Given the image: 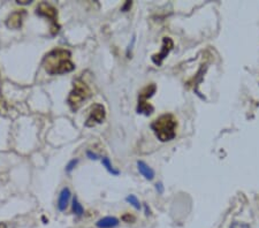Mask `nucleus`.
<instances>
[{
	"label": "nucleus",
	"instance_id": "nucleus-18",
	"mask_svg": "<svg viewBox=\"0 0 259 228\" xmlns=\"http://www.w3.org/2000/svg\"><path fill=\"white\" fill-rule=\"evenodd\" d=\"M156 189L159 194H162V192H164V186H162L161 182H159V184L156 185Z\"/></svg>",
	"mask_w": 259,
	"mask_h": 228
},
{
	"label": "nucleus",
	"instance_id": "nucleus-19",
	"mask_svg": "<svg viewBox=\"0 0 259 228\" xmlns=\"http://www.w3.org/2000/svg\"><path fill=\"white\" fill-rule=\"evenodd\" d=\"M130 7H132V1H126V4H124L122 6V8H121V11L127 12L128 8H130Z\"/></svg>",
	"mask_w": 259,
	"mask_h": 228
},
{
	"label": "nucleus",
	"instance_id": "nucleus-8",
	"mask_svg": "<svg viewBox=\"0 0 259 228\" xmlns=\"http://www.w3.org/2000/svg\"><path fill=\"white\" fill-rule=\"evenodd\" d=\"M25 13L24 12H14L13 14L9 15V18L6 21L8 28L11 29H19L22 25V20H23Z\"/></svg>",
	"mask_w": 259,
	"mask_h": 228
},
{
	"label": "nucleus",
	"instance_id": "nucleus-2",
	"mask_svg": "<svg viewBox=\"0 0 259 228\" xmlns=\"http://www.w3.org/2000/svg\"><path fill=\"white\" fill-rule=\"evenodd\" d=\"M177 120L172 114H164L151 124L152 130L161 142H167L175 137L177 134Z\"/></svg>",
	"mask_w": 259,
	"mask_h": 228
},
{
	"label": "nucleus",
	"instance_id": "nucleus-14",
	"mask_svg": "<svg viewBox=\"0 0 259 228\" xmlns=\"http://www.w3.org/2000/svg\"><path fill=\"white\" fill-rule=\"evenodd\" d=\"M126 201L128 202V203H130L133 205L134 207L137 208V210H139L140 208V204H139V201L137 200V197L136 196H134V195H130V196H128V197L126 198Z\"/></svg>",
	"mask_w": 259,
	"mask_h": 228
},
{
	"label": "nucleus",
	"instance_id": "nucleus-10",
	"mask_svg": "<svg viewBox=\"0 0 259 228\" xmlns=\"http://www.w3.org/2000/svg\"><path fill=\"white\" fill-rule=\"evenodd\" d=\"M98 228H114L119 225V220L114 217H105L103 219L97 221Z\"/></svg>",
	"mask_w": 259,
	"mask_h": 228
},
{
	"label": "nucleus",
	"instance_id": "nucleus-1",
	"mask_svg": "<svg viewBox=\"0 0 259 228\" xmlns=\"http://www.w3.org/2000/svg\"><path fill=\"white\" fill-rule=\"evenodd\" d=\"M43 66L50 75L66 74L75 68L70 59V52L63 49H56L47 53L43 60Z\"/></svg>",
	"mask_w": 259,
	"mask_h": 228
},
{
	"label": "nucleus",
	"instance_id": "nucleus-20",
	"mask_svg": "<svg viewBox=\"0 0 259 228\" xmlns=\"http://www.w3.org/2000/svg\"><path fill=\"white\" fill-rule=\"evenodd\" d=\"M18 4H20V5H29V4H31V0H24V1H20V0H19V1H17Z\"/></svg>",
	"mask_w": 259,
	"mask_h": 228
},
{
	"label": "nucleus",
	"instance_id": "nucleus-21",
	"mask_svg": "<svg viewBox=\"0 0 259 228\" xmlns=\"http://www.w3.org/2000/svg\"><path fill=\"white\" fill-rule=\"evenodd\" d=\"M144 207H145V211H146V216H149V214H151V213H150V210H149V208H148V205H144Z\"/></svg>",
	"mask_w": 259,
	"mask_h": 228
},
{
	"label": "nucleus",
	"instance_id": "nucleus-4",
	"mask_svg": "<svg viewBox=\"0 0 259 228\" xmlns=\"http://www.w3.org/2000/svg\"><path fill=\"white\" fill-rule=\"evenodd\" d=\"M156 92V85L150 84L145 89L142 90L139 97V106H137V112L140 114L150 115L153 112V106L148 103V99L152 97Z\"/></svg>",
	"mask_w": 259,
	"mask_h": 228
},
{
	"label": "nucleus",
	"instance_id": "nucleus-13",
	"mask_svg": "<svg viewBox=\"0 0 259 228\" xmlns=\"http://www.w3.org/2000/svg\"><path fill=\"white\" fill-rule=\"evenodd\" d=\"M101 163H103V165L105 166V168H106L110 173H112V174H113V175L119 174V171H118V169H115L114 167L112 166L110 159L106 158V157H104V158L101 159Z\"/></svg>",
	"mask_w": 259,
	"mask_h": 228
},
{
	"label": "nucleus",
	"instance_id": "nucleus-15",
	"mask_svg": "<svg viewBox=\"0 0 259 228\" xmlns=\"http://www.w3.org/2000/svg\"><path fill=\"white\" fill-rule=\"evenodd\" d=\"M78 163H79V159H73V160H70V162L68 163V165L66 166V172L67 173H70L73 171V169L75 168V166L78 165Z\"/></svg>",
	"mask_w": 259,
	"mask_h": 228
},
{
	"label": "nucleus",
	"instance_id": "nucleus-17",
	"mask_svg": "<svg viewBox=\"0 0 259 228\" xmlns=\"http://www.w3.org/2000/svg\"><path fill=\"white\" fill-rule=\"evenodd\" d=\"M86 156H88L89 158L92 159V160H97L99 158V157L96 155V153L92 152V151H88V152H86Z\"/></svg>",
	"mask_w": 259,
	"mask_h": 228
},
{
	"label": "nucleus",
	"instance_id": "nucleus-12",
	"mask_svg": "<svg viewBox=\"0 0 259 228\" xmlns=\"http://www.w3.org/2000/svg\"><path fill=\"white\" fill-rule=\"evenodd\" d=\"M73 212H74L78 217H81L83 216V213H84V208H83V207L80 204V202L76 200V198L73 200Z\"/></svg>",
	"mask_w": 259,
	"mask_h": 228
},
{
	"label": "nucleus",
	"instance_id": "nucleus-7",
	"mask_svg": "<svg viewBox=\"0 0 259 228\" xmlns=\"http://www.w3.org/2000/svg\"><path fill=\"white\" fill-rule=\"evenodd\" d=\"M36 13L38 15H40V17L50 19L51 22H52L53 24L57 23L56 8H54L53 6H51L50 4H47V2H41V4H40V6L37 7Z\"/></svg>",
	"mask_w": 259,
	"mask_h": 228
},
{
	"label": "nucleus",
	"instance_id": "nucleus-16",
	"mask_svg": "<svg viewBox=\"0 0 259 228\" xmlns=\"http://www.w3.org/2000/svg\"><path fill=\"white\" fill-rule=\"evenodd\" d=\"M230 228H250V227H249L248 224L239 223V221H235V223L232 224V226H230Z\"/></svg>",
	"mask_w": 259,
	"mask_h": 228
},
{
	"label": "nucleus",
	"instance_id": "nucleus-11",
	"mask_svg": "<svg viewBox=\"0 0 259 228\" xmlns=\"http://www.w3.org/2000/svg\"><path fill=\"white\" fill-rule=\"evenodd\" d=\"M137 167H139V171L146 180H152L155 178V172L152 171L151 167H149L144 162L137 163Z\"/></svg>",
	"mask_w": 259,
	"mask_h": 228
},
{
	"label": "nucleus",
	"instance_id": "nucleus-3",
	"mask_svg": "<svg viewBox=\"0 0 259 228\" xmlns=\"http://www.w3.org/2000/svg\"><path fill=\"white\" fill-rule=\"evenodd\" d=\"M91 96V91L89 86L82 82L81 80H76L74 82V88L68 96V104L73 111H76L84 101Z\"/></svg>",
	"mask_w": 259,
	"mask_h": 228
},
{
	"label": "nucleus",
	"instance_id": "nucleus-6",
	"mask_svg": "<svg viewBox=\"0 0 259 228\" xmlns=\"http://www.w3.org/2000/svg\"><path fill=\"white\" fill-rule=\"evenodd\" d=\"M173 46H174V43H173V41L171 40V38L165 37L164 40H162L161 51L158 54H155V56L152 57V62H155L157 66H160L162 62H164L165 58L167 57L168 53L172 51Z\"/></svg>",
	"mask_w": 259,
	"mask_h": 228
},
{
	"label": "nucleus",
	"instance_id": "nucleus-5",
	"mask_svg": "<svg viewBox=\"0 0 259 228\" xmlns=\"http://www.w3.org/2000/svg\"><path fill=\"white\" fill-rule=\"evenodd\" d=\"M105 115H106V112H105L104 106L101 104H95L91 107L90 117L88 118V121L85 123V126L92 127V126H95L96 124L103 123Z\"/></svg>",
	"mask_w": 259,
	"mask_h": 228
},
{
	"label": "nucleus",
	"instance_id": "nucleus-9",
	"mask_svg": "<svg viewBox=\"0 0 259 228\" xmlns=\"http://www.w3.org/2000/svg\"><path fill=\"white\" fill-rule=\"evenodd\" d=\"M70 200V190L68 188H63L59 195V200H58V208L60 211H65L66 207H68Z\"/></svg>",
	"mask_w": 259,
	"mask_h": 228
}]
</instances>
